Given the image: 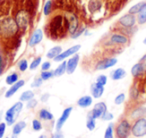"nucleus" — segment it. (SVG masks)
<instances>
[{
    "label": "nucleus",
    "mask_w": 146,
    "mask_h": 138,
    "mask_svg": "<svg viewBox=\"0 0 146 138\" xmlns=\"http://www.w3.org/2000/svg\"><path fill=\"white\" fill-rule=\"evenodd\" d=\"M18 28L16 21L11 17H7L0 23V34L5 37L13 36L17 32Z\"/></svg>",
    "instance_id": "1"
},
{
    "label": "nucleus",
    "mask_w": 146,
    "mask_h": 138,
    "mask_svg": "<svg viewBox=\"0 0 146 138\" xmlns=\"http://www.w3.org/2000/svg\"><path fill=\"white\" fill-rule=\"evenodd\" d=\"M116 138H129L131 135V124L127 119H122L114 128Z\"/></svg>",
    "instance_id": "2"
},
{
    "label": "nucleus",
    "mask_w": 146,
    "mask_h": 138,
    "mask_svg": "<svg viewBox=\"0 0 146 138\" xmlns=\"http://www.w3.org/2000/svg\"><path fill=\"white\" fill-rule=\"evenodd\" d=\"M23 108V103L22 101H18L14 104L11 108H9L8 110L5 113V121H6L7 125H12V124L15 123L16 121V118L18 117L19 113L21 112Z\"/></svg>",
    "instance_id": "3"
},
{
    "label": "nucleus",
    "mask_w": 146,
    "mask_h": 138,
    "mask_svg": "<svg viewBox=\"0 0 146 138\" xmlns=\"http://www.w3.org/2000/svg\"><path fill=\"white\" fill-rule=\"evenodd\" d=\"M131 133L135 137H142L146 135V118H139L134 121L131 126Z\"/></svg>",
    "instance_id": "4"
},
{
    "label": "nucleus",
    "mask_w": 146,
    "mask_h": 138,
    "mask_svg": "<svg viewBox=\"0 0 146 138\" xmlns=\"http://www.w3.org/2000/svg\"><path fill=\"white\" fill-rule=\"evenodd\" d=\"M81 48V45L77 44V45H74V46L70 47V48H68L67 50L65 51H62V52L60 53V54L58 55V56H56L54 58V61H56V62H61V61L65 60V59L67 58V57L69 56H72V55L76 54V53L79 51V49Z\"/></svg>",
    "instance_id": "5"
},
{
    "label": "nucleus",
    "mask_w": 146,
    "mask_h": 138,
    "mask_svg": "<svg viewBox=\"0 0 146 138\" xmlns=\"http://www.w3.org/2000/svg\"><path fill=\"white\" fill-rule=\"evenodd\" d=\"M106 111H107V105L104 102H98L94 105V108L88 113V115L93 117L94 119H98Z\"/></svg>",
    "instance_id": "6"
},
{
    "label": "nucleus",
    "mask_w": 146,
    "mask_h": 138,
    "mask_svg": "<svg viewBox=\"0 0 146 138\" xmlns=\"http://www.w3.org/2000/svg\"><path fill=\"white\" fill-rule=\"evenodd\" d=\"M15 21H16L18 27H20V28H25V27H27V25H28V23H29V15H28V13H27L26 11H24V10L19 11V12L17 13V15H16Z\"/></svg>",
    "instance_id": "7"
},
{
    "label": "nucleus",
    "mask_w": 146,
    "mask_h": 138,
    "mask_svg": "<svg viewBox=\"0 0 146 138\" xmlns=\"http://www.w3.org/2000/svg\"><path fill=\"white\" fill-rule=\"evenodd\" d=\"M71 112H72V107H67V108H65V109L63 110L62 114H61V116L58 118V120H57V122H56V125H55L56 130H61V129H62L63 125H64L65 122H66L67 119L69 118Z\"/></svg>",
    "instance_id": "8"
},
{
    "label": "nucleus",
    "mask_w": 146,
    "mask_h": 138,
    "mask_svg": "<svg viewBox=\"0 0 146 138\" xmlns=\"http://www.w3.org/2000/svg\"><path fill=\"white\" fill-rule=\"evenodd\" d=\"M119 23L123 27H126V28H131V27H133L134 25H135L136 18L133 14L127 13V14L123 15V16L119 19Z\"/></svg>",
    "instance_id": "9"
},
{
    "label": "nucleus",
    "mask_w": 146,
    "mask_h": 138,
    "mask_svg": "<svg viewBox=\"0 0 146 138\" xmlns=\"http://www.w3.org/2000/svg\"><path fill=\"white\" fill-rule=\"evenodd\" d=\"M117 63V59L115 57H112V58H106L103 60L99 61V62L96 64V69L97 70H105L110 67H113L114 65H116Z\"/></svg>",
    "instance_id": "10"
},
{
    "label": "nucleus",
    "mask_w": 146,
    "mask_h": 138,
    "mask_svg": "<svg viewBox=\"0 0 146 138\" xmlns=\"http://www.w3.org/2000/svg\"><path fill=\"white\" fill-rule=\"evenodd\" d=\"M80 56L76 53V54L72 55L70 59L67 61V68H66V73L72 74L73 72L75 71L76 68H77V65L79 63Z\"/></svg>",
    "instance_id": "11"
},
{
    "label": "nucleus",
    "mask_w": 146,
    "mask_h": 138,
    "mask_svg": "<svg viewBox=\"0 0 146 138\" xmlns=\"http://www.w3.org/2000/svg\"><path fill=\"white\" fill-rule=\"evenodd\" d=\"M42 39H43V31L40 28L36 29L30 36V39H29V42H28L29 46L30 47L36 46L37 44H39L42 41Z\"/></svg>",
    "instance_id": "12"
},
{
    "label": "nucleus",
    "mask_w": 146,
    "mask_h": 138,
    "mask_svg": "<svg viewBox=\"0 0 146 138\" xmlns=\"http://www.w3.org/2000/svg\"><path fill=\"white\" fill-rule=\"evenodd\" d=\"M146 71V64L144 62H138L135 65H133V67L131 68V74L134 77L140 76Z\"/></svg>",
    "instance_id": "13"
},
{
    "label": "nucleus",
    "mask_w": 146,
    "mask_h": 138,
    "mask_svg": "<svg viewBox=\"0 0 146 138\" xmlns=\"http://www.w3.org/2000/svg\"><path fill=\"white\" fill-rule=\"evenodd\" d=\"M24 84H25L24 80H18L17 82H15V83L12 84V85H11V87L6 91V93H5V97L10 98L11 96L14 95V94L16 93V92L18 91V90L20 89L23 85H24Z\"/></svg>",
    "instance_id": "14"
},
{
    "label": "nucleus",
    "mask_w": 146,
    "mask_h": 138,
    "mask_svg": "<svg viewBox=\"0 0 146 138\" xmlns=\"http://www.w3.org/2000/svg\"><path fill=\"white\" fill-rule=\"evenodd\" d=\"M79 25H78V19L77 17L75 16L74 14L69 15L68 17V30L71 34H74L75 31L78 29Z\"/></svg>",
    "instance_id": "15"
},
{
    "label": "nucleus",
    "mask_w": 146,
    "mask_h": 138,
    "mask_svg": "<svg viewBox=\"0 0 146 138\" xmlns=\"http://www.w3.org/2000/svg\"><path fill=\"white\" fill-rule=\"evenodd\" d=\"M90 91H91V94L94 98H100L102 95H103L104 92V86L100 85L98 83H93L91 84V87H90Z\"/></svg>",
    "instance_id": "16"
},
{
    "label": "nucleus",
    "mask_w": 146,
    "mask_h": 138,
    "mask_svg": "<svg viewBox=\"0 0 146 138\" xmlns=\"http://www.w3.org/2000/svg\"><path fill=\"white\" fill-rule=\"evenodd\" d=\"M93 102V99H92L91 96H88V95H85V96H82L81 98H79L77 101V105L81 108H87L89 107L90 105L92 104Z\"/></svg>",
    "instance_id": "17"
},
{
    "label": "nucleus",
    "mask_w": 146,
    "mask_h": 138,
    "mask_svg": "<svg viewBox=\"0 0 146 138\" xmlns=\"http://www.w3.org/2000/svg\"><path fill=\"white\" fill-rule=\"evenodd\" d=\"M126 76V71L123 68H117L110 73V77L112 80H120L123 79Z\"/></svg>",
    "instance_id": "18"
},
{
    "label": "nucleus",
    "mask_w": 146,
    "mask_h": 138,
    "mask_svg": "<svg viewBox=\"0 0 146 138\" xmlns=\"http://www.w3.org/2000/svg\"><path fill=\"white\" fill-rule=\"evenodd\" d=\"M110 41L115 44H126L128 42V38L122 34H113L110 38Z\"/></svg>",
    "instance_id": "19"
},
{
    "label": "nucleus",
    "mask_w": 146,
    "mask_h": 138,
    "mask_svg": "<svg viewBox=\"0 0 146 138\" xmlns=\"http://www.w3.org/2000/svg\"><path fill=\"white\" fill-rule=\"evenodd\" d=\"M66 68H67V61H65V60L61 61V63L54 70V76H56V77L62 76L63 74H65V72H66Z\"/></svg>",
    "instance_id": "20"
},
{
    "label": "nucleus",
    "mask_w": 146,
    "mask_h": 138,
    "mask_svg": "<svg viewBox=\"0 0 146 138\" xmlns=\"http://www.w3.org/2000/svg\"><path fill=\"white\" fill-rule=\"evenodd\" d=\"M25 127H26V122L25 121H19L15 123L12 128V135L18 136Z\"/></svg>",
    "instance_id": "21"
},
{
    "label": "nucleus",
    "mask_w": 146,
    "mask_h": 138,
    "mask_svg": "<svg viewBox=\"0 0 146 138\" xmlns=\"http://www.w3.org/2000/svg\"><path fill=\"white\" fill-rule=\"evenodd\" d=\"M61 52H62V48H61V46H54L51 49H49V51L47 52L46 56H47V58H49V59H54L55 57L58 56Z\"/></svg>",
    "instance_id": "22"
},
{
    "label": "nucleus",
    "mask_w": 146,
    "mask_h": 138,
    "mask_svg": "<svg viewBox=\"0 0 146 138\" xmlns=\"http://www.w3.org/2000/svg\"><path fill=\"white\" fill-rule=\"evenodd\" d=\"M38 116L41 120H45V121H49V120H53L54 116L51 113L50 111L46 109H41L40 111L38 112Z\"/></svg>",
    "instance_id": "23"
},
{
    "label": "nucleus",
    "mask_w": 146,
    "mask_h": 138,
    "mask_svg": "<svg viewBox=\"0 0 146 138\" xmlns=\"http://www.w3.org/2000/svg\"><path fill=\"white\" fill-rule=\"evenodd\" d=\"M146 115V108L140 107L136 108L135 110H133L131 113V117L133 119H139V118H143Z\"/></svg>",
    "instance_id": "24"
},
{
    "label": "nucleus",
    "mask_w": 146,
    "mask_h": 138,
    "mask_svg": "<svg viewBox=\"0 0 146 138\" xmlns=\"http://www.w3.org/2000/svg\"><path fill=\"white\" fill-rule=\"evenodd\" d=\"M137 22H138V24H140V25L146 23V4L144 5V7L137 14Z\"/></svg>",
    "instance_id": "25"
},
{
    "label": "nucleus",
    "mask_w": 146,
    "mask_h": 138,
    "mask_svg": "<svg viewBox=\"0 0 146 138\" xmlns=\"http://www.w3.org/2000/svg\"><path fill=\"white\" fill-rule=\"evenodd\" d=\"M146 4L145 1H143V2H139L137 3V4H135L134 6H132L131 8L129 9V11H128V13H130V14H138V13L140 12V10H141L142 8L144 7V5Z\"/></svg>",
    "instance_id": "26"
},
{
    "label": "nucleus",
    "mask_w": 146,
    "mask_h": 138,
    "mask_svg": "<svg viewBox=\"0 0 146 138\" xmlns=\"http://www.w3.org/2000/svg\"><path fill=\"white\" fill-rule=\"evenodd\" d=\"M32 98H34V92L30 91V90H27V91H24L22 94L20 95V101L22 102H25V101H29L30 99H32Z\"/></svg>",
    "instance_id": "27"
},
{
    "label": "nucleus",
    "mask_w": 146,
    "mask_h": 138,
    "mask_svg": "<svg viewBox=\"0 0 146 138\" xmlns=\"http://www.w3.org/2000/svg\"><path fill=\"white\" fill-rule=\"evenodd\" d=\"M95 120L93 117H91V116L87 115V121H86V127H87V129H89L90 131H92V130L95 129Z\"/></svg>",
    "instance_id": "28"
},
{
    "label": "nucleus",
    "mask_w": 146,
    "mask_h": 138,
    "mask_svg": "<svg viewBox=\"0 0 146 138\" xmlns=\"http://www.w3.org/2000/svg\"><path fill=\"white\" fill-rule=\"evenodd\" d=\"M6 84H8V85H12V84H14L15 82L18 81V74L17 73H12L10 74V75H8L6 77Z\"/></svg>",
    "instance_id": "29"
},
{
    "label": "nucleus",
    "mask_w": 146,
    "mask_h": 138,
    "mask_svg": "<svg viewBox=\"0 0 146 138\" xmlns=\"http://www.w3.org/2000/svg\"><path fill=\"white\" fill-rule=\"evenodd\" d=\"M113 132H114V125L112 123H110L105 130L104 138H114L113 137Z\"/></svg>",
    "instance_id": "30"
},
{
    "label": "nucleus",
    "mask_w": 146,
    "mask_h": 138,
    "mask_svg": "<svg viewBox=\"0 0 146 138\" xmlns=\"http://www.w3.org/2000/svg\"><path fill=\"white\" fill-rule=\"evenodd\" d=\"M40 77L42 78V80H48L50 78L54 77V71H50V70H46V71L41 72Z\"/></svg>",
    "instance_id": "31"
},
{
    "label": "nucleus",
    "mask_w": 146,
    "mask_h": 138,
    "mask_svg": "<svg viewBox=\"0 0 146 138\" xmlns=\"http://www.w3.org/2000/svg\"><path fill=\"white\" fill-rule=\"evenodd\" d=\"M17 65H18V68L21 72L26 71V69L28 68V62H27L26 59H22V60H20Z\"/></svg>",
    "instance_id": "32"
},
{
    "label": "nucleus",
    "mask_w": 146,
    "mask_h": 138,
    "mask_svg": "<svg viewBox=\"0 0 146 138\" xmlns=\"http://www.w3.org/2000/svg\"><path fill=\"white\" fill-rule=\"evenodd\" d=\"M124 101H125V94L124 93L118 94L115 97V99H114V103H115L116 105H121Z\"/></svg>",
    "instance_id": "33"
},
{
    "label": "nucleus",
    "mask_w": 146,
    "mask_h": 138,
    "mask_svg": "<svg viewBox=\"0 0 146 138\" xmlns=\"http://www.w3.org/2000/svg\"><path fill=\"white\" fill-rule=\"evenodd\" d=\"M40 63H41V57H37V58H35L34 60L32 61V63L30 64L29 68H30L31 70H34V69H36L37 67L40 65Z\"/></svg>",
    "instance_id": "34"
},
{
    "label": "nucleus",
    "mask_w": 146,
    "mask_h": 138,
    "mask_svg": "<svg viewBox=\"0 0 146 138\" xmlns=\"http://www.w3.org/2000/svg\"><path fill=\"white\" fill-rule=\"evenodd\" d=\"M32 128L35 131H39V130L42 129V124H41V122L39 121V120L34 119L32 121Z\"/></svg>",
    "instance_id": "35"
},
{
    "label": "nucleus",
    "mask_w": 146,
    "mask_h": 138,
    "mask_svg": "<svg viewBox=\"0 0 146 138\" xmlns=\"http://www.w3.org/2000/svg\"><path fill=\"white\" fill-rule=\"evenodd\" d=\"M42 82H43V80H42V78H41V77L35 78L34 81H33L32 83H31V87H32V88H38V87H40V86L42 85Z\"/></svg>",
    "instance_id": "36"
},
{
    "label": "nucleus",
    "mask_w": 146,
    "mask_h": 138,
    "mask_svg": "<svg viewBox=\"0 0 146 138\" xmlns=\"http://www.w3.org/2000/svg\"><path fill=\"white\" fill-rule=\"evenodd\" d=\"M96 83L104 86L106 83H107V77H106L105 75H99L97 78H96Z\"/></svg>",
    "instance_id": "37"
},
{
    "label": "nucleus",
    "mask_w": 146,
    "mask_h": 138,
    "mask_svg": "<svg viewBox=\"0 0 146 138\" xmlns=\"http://www.w3.org/2000/svg\"><path fill=\"white\" fill-rule=\"evenodd\" d=\"M100 118H101L102 120H104V121H110V120L113 119V114L110 113V112H108V111H106L102 114V116Z\"/></svg>",
    "instance_id": "38"
},
{
    "label": "nucleus",
    "mask_w": 146,
    "mask_h": 138,
    "mask_svg": "<svg viewBox=\"0 0 146 138\" xmlns=\"http://www.w3.org/2000/svg\"><path fill=\"white\" fill-rule=\"evenodd\" d=\"M50 11H51V1L49 0V1H47V2L45 3L43 12H44V15H46V16H47V15H49Z\"/></svg>",
    "instance_id": "39"
},
{
    "label": "nucleus",
    "mask_w": 146,
    "mask_h": 138,
    "mask_svg": "<svg viewBox=\"0 0 146 138\" xmlns=\"http://www.w3.org/2000/svg\"><path fill=\"white\" fill-rule=\"evenodd\" d=\"M37 103H38V101H37L36 99H34V98H32V99H30L29 101H27L26 107L28 108V109H31V108H34V107H36Z\"/></svg>",
    "instance_id": "40"
},
{
    "label": "nucleus",
    "mask_w": 146,
    "mask_h": 138,
    "mask_svg": "<svg viewBox=\"0 0 146 138\" xmlns=\"http://www.w3.org/2000/svg\"><path fill=\"white\" fill-rule=\"evenodd\" d=\"M84 31H85V28H84V27H82V28H79V27H78V29L75 31V33H74V34H72V38H74V39L78 38V37H79L80 35L84 32Z\"/></svg>",
    "instance_id": "41"
},
{
    "label": "nucleus",
    "mask_w": 146,
    "mask_h": 138,
    "mask_svg": "<svg viewBox=\"0 0 146 138\" xmlns=\"http://www.w3.org/2000/svg\"><path fill=\"white\" fill-rule=\"evenodd\" d=\"M5 129H6V123L0 122V138H3L5 133Z\"/></svg>",
    "instance_id": "42"
},
{
    "label": "nucleus",
    "mask_w": 146,
    "mask_h": 138,
    "mask_svg": "<svg viewBox=\"0 0 146 138\" xmlns=\"http://www.w3.org/2000/svg\"><path fill=\"white\" fill-rule=\"evenodd\" d=\"M51 67V63L49 61H46V62H43L42 65H41V69L42 71H46V70H49Z\"/></svg>",
    "instance_id": "43"
},
{
    "label": "nucleus",
    "mask_w": 146,
    "mask_h": 138,
    "mask_svg": "<svg viewBox=\"0 0 146 138\" xmlns=\"http://www.w3.org/2000/svg\"><path fill=\"white\" fill-rule=\"evenodd\" d=\"M51 138H64V135H63V133L60 130H56V132L54 134H52Z\"/></svg>",
    "instance_id": "44"
},
{
    "label": "nucleus",
    "mask_w": 146,
    "mask_h": 138,
    "mask_svg": "<svg viewBox=\"0 0 146 138\" xmlns=\"http://www.w3.org/2000/svg\"><path fill=\"white\" fill-rule=\"evenodd\" d=\"M49 97H50V95H49L48 93L43 94V95H41V101H42V102H46L47 100L49 99Z\"/></svg>",
    "instance_id": "45"
},
{
    "label": "nucleus",
    "mask_w": 146,
    "mask_h": 138,
    "mask_svg": "<svg viewBox=\"0 0 146 138\" xmlns=\"http://www.w3.org/2000/svg\"><path fill=\"white\" fill-rule=\"evenodd\" d=\"M3 67H4V65H3V58L1 56V54H0V75L3 73Z\"/></svg>",
    "instance_id": "46"
},
{
    "label": "nucleus",
    "mask_w": 146,
    "mask_h": 138,
    "mask_svg": "<svg viewBox=\"0 0 146 138\" xmlns=\"http://www.w3.org/2000/svg\"><path fill=\"white\" fill-rule=\"evenodd\" d=\"M140 61H141V62H144V61H146V54L144 55V56L142 57L141 59H140Z\"/></svg>",
    "instance_id": "47"
},
{
    "label": "nucleus",
    "mask_w": 146,
    "mask_h": 138,
    "mask_svg": "<svg viewBox=\"0 0 146 138\" xmlns=\"http://www.w3.org/2000/svg\"><path fill=\"white\" fill-rule=\"evenodd\" d=\"M38 138H48V137H47L46 135H44V134H42V135H40V136H39Z\"/></svg>",
    "instance_id": "48"
},
{
    "label": "nucleus",
    "mask_w": 146,
    "mask_h": 138,
    "mask_svg": "<svg viewBox=\"0 0 146 138\" xmlns=\"http://www.w3.org/2000/svg\"><path fill=\"white\" fill-rule=\"evenodd\" d=\"M2 111H0V122H1V117H2Z\"/></svg>",
    "instance_id": "49"
},
{
    "label": "nucleus",
    "mask_w": 146,
    "mask_h": 138,
    "mask_svg": "<svg viewBox=\"0 0 146 138\" xmlns=\"http://www.w3.org/2000/svg\"><path fill=\"white\" fill-rule=\"evenodd\" d=\"M143 43H144V44H146V37H145V39H144V41H143Z\"/></svg>",
    "instance_id": "50"
},
{
    "label": "nucleus",
    "mask_w": 146,
    "mask_h": 138,
    "mask_svg": "<svg viewBox=\"0 0 146 138\" xmlns=\"http://www.w3.org/2000/svg\"><path fill=\"white\" fill-rule=\"evenodd\" d=\"M6 138H8V137H6Z\"/></svg>",
    "instance_id": "51"
}]
</instances>
